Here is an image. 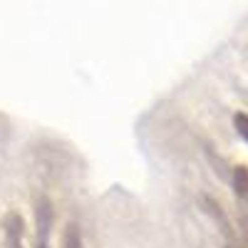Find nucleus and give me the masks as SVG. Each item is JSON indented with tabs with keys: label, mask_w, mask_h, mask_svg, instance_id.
I'll return each mask as SVG.
<instances>
[{
	"label": "nucleus",
	"mask_w": 248,
	"mask_h": 248,
	"mask_svg": "<svg viewBox=\"0 0 248 248\" xmlns=\"http://www.w3.org/2000/svg\"><path fill=\"white\" fill-rule=\"evenodd\" d=\"M52 203L50 199H37L35 203V226H37V248H47L50 246V233H52Z\"/></svg>",
	"instance_id": "1"
},
{
	"label": "nucleus",
	"mask_w": 248,
	"mask_h": 248,
	"mask_svg": "<svg viewBox=\"0 0 248 248\" xmlns=\"http://www.w3.org/2000/svg\"><path fill=\"white\" fill-rule=\"evenodd\" d=\"M5 229V248H25V221L20 214L10 211L3 221Z\"/></svg>",
	"instance_id": "2"
},
{
	"label": "nucleus",
	"mask_w": 248,
	"mask_h": 248,
	"mask_svg": "<svg viewBox=\"0 0 248 248\" xmlns=\"http://www.w3.org/2000/svg\"><path fill=\"white\" fill-rule=\"evenodd\" d=\"M233 191L248 209V167H236L233 169Z\"/></svg>",
	"instance_id": "3"
},
{
	"label": "nucleus",
	"mask_w": 248,
	"mask_h": 248,
	"mask_svg": "<svg viewBox=\"0 0 248 248\" xmlns=\"http://www.w3.org/2000/svg\"><path fill=\"white\" fill-rule=\"evenodd\" d=\"M62 246H65V248H85V243H82V233H79V229H77L75 223H67Z\"/></svg>",
	"instance_id": "4"
},
{
	"label": "nucleus",
	"mask_w": 248,
	"mask_h": 248,
	"mask_svg": "<svg viewBox=\"0 0 248 248\" xmlns=\"http://www.w3.org/2000/svg\"><path fill=\"white\" fill-rule=\"evenodd\" d=\"M233 127H236V134L248 144V114H243V112L233 114Z\"/></svg>",
	"instance_id": "5"
},
{
	"label": "nucleus",
	"mask_w": 248,
	"mask_h": 248,
	"mask_svg": "<svg viewBox=\"0 0 248 248\" xmlns=\"http://www.w3.org/2000/svg\"><path fill=\"white\" fill-rule=\"evenodd\" d=\"M226 248H238L236 243H226Z\"/></svg>",
	"instance_id": "6"
},
{
	"label": "nucleus",
	"mask_w": 248,
	"mask_h": 248,
	"mask_svg": "<svg viewBox=\"0 0 248 248\" xmlns=\"http://www.w3.org/2000/svg\"><path fill=\"white\" fill-rule=\"evenodd\" d=\"M246 243H248V223H246Z\"/></svg>",
	"instance_id": "7"
}]
</instances>
